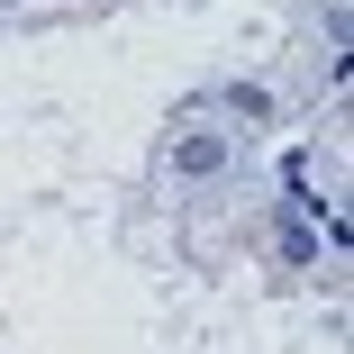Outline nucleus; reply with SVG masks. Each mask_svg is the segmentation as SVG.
<instances>
[{"label": "nucleus", "mask_w": 354, "mask_h": 354, "mask_svg": "<svg viewBox=\"0 0 354 354\" xmlns=\"http://www.w3.org/2000/svg\"><path fill=\"white\" fill-rule=\"evenodd\" d=\"M227 164H236V136H218V127H191V136L164 146V173L173 182H218Z\"/></svg>", "instance_id": "1"}, {"label": "nucleus", "mask_w": 354, "mask_h": 354, "mask_svg": "<svg viewBox=\"0 0 354 354\" xmlns=\"http://www.w3.org/2000/svg\"><path fill=\"white\" fill-rule=\"evenodd\" d=\"M227 118L236 127H272V91L263 82H227Z\"/></svg>", "instance_id": "2"}]
</instances>
